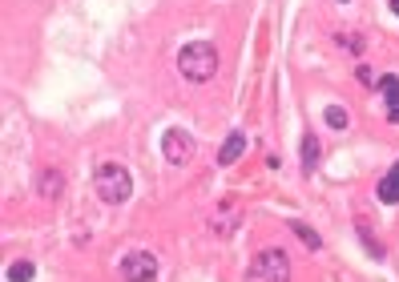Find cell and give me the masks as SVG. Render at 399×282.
Returning <instances> with one entry per match:
<instances>
[{"label": "cell", "instance_id": "obj_1", "mask_svg": "<svg viewBox=\"0 0 399 282\" xmlns=\"http://www.w3.org/2000/svg\"><path fill=\"white\" fill-rule=\"evenodd\" d=\"M177 73H182L186 81H194V85L210 81V77L218 73V49H214L210 41H194V45H186V49L177 52Z\"/></svg>", "mask_w": 399, "mask_h": 282}, {"label": "cell", "instance_id": "obj_2", "mask_svg": "<svg viewBox=\"0 0 399 282\" xmlns=\"http://www.w3.org/2000/svg\"><path fill=\"white\" fill-rule=\"evenodd\" d=\"M93 185H97V194H101V202H109V206H126L133 198V174L126 166H117V162L97 169Z\"/></svg>", "mask_w": 399, "mask_h": 282}, {"label": "cell", "instance_id": "obj_3", "mask_svg": "<svg viewBox=\"0 0 399 282\" xmlns=\"http://www.w3.org/2000/svg\"><path fill=\"white\" fill-rule=\"evenodd\" d=\"M290 279V258L287 250H262L255 262H250V282H287Z\"/></svg>", "mask_w": 399, "mask_h": 282}, {"label": "cell", "instance_id": "obj_4", "mask_svg": "<svg viewBox=\"0 0 399 282\" xmlns=\"http://www.w3.org/2000/svg\"><path fill=\"white\" fill-rule=\"evenodd\" d=\"M194 133L190 129H182V125H174V129H165L161 133V153H165V162L170 166H186L194 157Z\"/></svg>", "mask_w": 399, "mask_h": 282}, {"label": "cell", "instance_id": "obj_5", "mask_svg": "<svg viewBox=\"0 0 399 282\" xmlns=\"http://www.w3.org/2000/svg\"><path fill=\"white\" fill-rule=\"evenodd\" d=\"M121 282H154L158 279V258L149 254V250H133L121 258Z\"/></svg>", "mask_w": 399, "mask_h": 282}, {"label": "cell", "instance_id": "obj_6", "mask_svg": "<svg viewBox=\"0 0 399 282\" xmlns=\"http://www.w3.org/2000/svg\"><path fill=\"white\" fill-rule=\"evenodd\" d=\"M238 206H234V202H222V206H218V210H214V218H210V234H214V238H230V234H234V226H238Z\"/></svg>", "mask_w": 399, "mask_h": 282}, {"label": "cell", "instance_id": "obj_7", "mask_svg": "<svg viewBox=\"0 0 399 282\" xmlns=\"http://www.w3.org/2000/svg\"><path fill=\"white\" fill-rule=\"evenodd\" d=\"M242 150H246V133L234 129V133L222 141V150H218V166H234V162L242 157Z\"/></svg>", "mask_w": 399, "mask_h": 282}, {"label": "cell", "instance_id": "obj_8", "mask_svg": "<svg viewBox=\"0 0 399 282\" xmlns=\"http://www.w3.org/2000/svg\"><path fill=\"white\" fill-rule=\"evenodd\" d=\"M384 93H387V121L399 125V77H384Z\"/></svg>", "mask_w": 399, "mask_h": 282}, {"label": "cell", "instance_id": "obj_9", "mask_svg": "<svg viewBox=\"0 0 399 282\" xmlns=\"http://www.w3.org/2000/svg\"><path fill=\"white\" fill-rule=\"evenodd\" d=\"M379 202H387V206L399 202V166L391 169V174H384V182H379Z\"/></svg>", "mask_w": 399, "mask_h": 282}, {"label": "cell", "instance_id": "obj_10", "mask_svg": "<svg viewBox=\"0 0 399 282\" xmlns=\"http://www.w3.org/2000/svg\"><path fill=\"white\" fill-rule=\"evenodd\" d=\"M61 190H65L61 169H45V174H41V194H45V198H61Z\"/></svg>", "mask_w": 399, "mask_h": 282}, {"label": "cell", "instance_id": "obj_11", "mask_svg": "<svg viewBox=\"0 0 399 282\" xmlns=\"http://www.w3.org/2000/svg\"><path fill=\"white\" fill-rule=\"evenodd\" d=\"M319 137H315V133H306V137H303V169H306V174H311V169H315V166H319Z\"/></svg>", "mask_w": 399, "mask_h": 282}, {"label": "cell", "instance_id": "obj_12", "mask_svg": "<svg viewBox=\"0 0 399 282\" xmlns=\"http://www.w3.org/2000/svg\"><path fill=\"white\" fill-rule=\"evenodd\" d=\"M290 230L299 234V242H303V246H311V250H319V246H323L319 230H311V226H306V222H299V218H295V222H290Z\"/></svg>", "mask_w": 399, "mask_h": 282}, {"label": "cell", "instance_id": "obj_13", "mask_svg": "<svg viewBox=\"0 0 399 282\" xmlns=\"http://www.w3.org/2000/svg\"><path fill=\"white\" fill-rule=\"evenodd\" d=\"M32 274H36V266H32L29 258H20V262L8 266V282H32Z\"/></svg>", "mask_w": 399, "mask_h": 282}, {"label": "cell", "instance_id": "obj_14", "mask_svg": "<svg viewBox=\"0 0 399 282\" xmlns=\"http://www.w3.org/2000/svg\"><path fill=\"white\" fill-rule=\"evenodd\" d=\"M327 125H331V129H347V109H343V105H327Z\"/></svg>", "mask_w": 399, "mask_h": 282}, {"label": "cell", "instance_id": "obj_15", "mask_svg": "<svg viewBox=\"0 0 399 282\" xmlns=\"http://www.w3.org/2000/svg\"><path fill=\"white\" fill-rule=\"evenodd\" d=\"M343 45H347L351 52H363V41H359V36H343Z\"/></svg>", "mask_w": 399, "mask_h": 282}, {"label": "cell", "instance_id": "obj_16", "mask_svg": "<svg viewBox=\"0 0 399 282\" xmlns=\"http://www.w3.org/2000/svg\"><path fill=\"white\" fill-rule=\"evenodd\" d=\"M355 77H359V85H367V89H371V85H375V77H371V69H359Z\"/></svg>", "mask_w": 399, "mask_h": 282}, {"label": "cell", "instance_id": "obj_17", "mask_svg": "<svg viewBox=\"0 0 399 282\" xmlns=\"http://www.w3.org/2000/svg\"><path fill=\"white\" fill-rule=\"evenodd\" d=\"M391 8H395V17H399V0H391Z\"/></svg>", "mask_w": 399, "mask_h": 282}, {"label": "cell", "instance_id": "obj_18", "mask_svg": "<svg viewBox=\"0 0 399 282\" xmlns=\"http://www.w3.org/2000/svg\"><path fill=\"white\" fill-rule=\"evenodd\" d=\"M339 4H347V0H339Z\"/></svg>", "mask_w": 399, "mask_h": 282}]
</instances>
